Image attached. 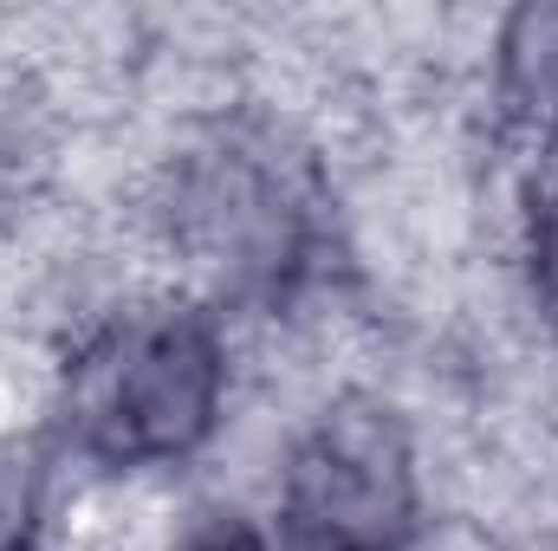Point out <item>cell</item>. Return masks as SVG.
Here are the masks:
<instances>
[{"instance_id":"6da1fadb","label":"cell","mask_w":558,"mask_h":551,"mask_svg":"<svg viewBox=\"0 0 558 551\" xmlns=\"http://www.w3.org/2000/svg\"><path fill=\"white\" fill-rule=\"evenodd\" d=\"M221 409V338L202 311H149L111 325L65 390L72 441L105 467L189 454Z\"/></svg>"},{"instance_id":"7a4b0ae2","label":"cell","mask_w":558,"mask_h":551,"mask_svg":"<svg viewBox=\"0 0 558 551\" xmlns=\"http://www.w3.org/2000/svg\"><path fill=\"white\" fill-rule=\"evenodd\" d=\"M416 467L384 403H338L299 441L279 493V551H410Z\"/></svg>"},{"instance_id":"3957f363","label":"cell","mask_w":558,"mask_h":551,"mask_svg":"<svg viewBox=\"0 0 558 551\" xmlns=\"http://www.w3.org/2000/svg\"><path fill=\"white\" fill-rule=\"evenodd\" d=\"M208 247L221 267L234 273H267L279 279L292 260H299V228H305V208L292 201L286 175L267 169L260 149H228L202 169L195 195H189Z\"/></svg>"},{"instance_id":"277c9868","label":"cell","mask_w":558,"mask_h":551,"mask_svg":"<svg viewBox=\"0 0 558 551\" xmlns=\"http://www.w3.org/2000/svg\"><path fill=\"white\" fill-rule=\"evenodd\" d=\"M507 98L558 131V7H526L507 26Z\"/></svg>"},{"instance_id":"5b68a950","label":"cell","mask_w":558,"mask_h":551,"mask_svg":"<svg viewBox=\"0 0 558 551\" xmlns=\"http://www.w3.org/2000/svg\"><path fill=\"white\" fill-rule=\"evenodd\" d=\"M33 506H39V480H33V467H26V454L0 448V551L26 546Z\"/></svg>"},{"instance_id":"8992f818","label":"cell","mask_w":558,"mask_h":551,"mask_svg":"<svg viewBox=\"0 0 558 551\" xmlns=\"http://www.w3.org/2000/svg\"><path fill=\"white\" fill-rule=\"evenodd\" d=\"M533 267H539V298H546V311L558 325V182L546 188L539 221H533Z\"/></svg>"},{"instance_id":"52a82bcc","label":"cell","mask_w":558,"mask_h":551,"mask_svg":"<svg viewBox=\"0 0 558 551\" xmlns=\"http://www.w3.org/2000/svg\"><path fill=\"white\" fill-rule=\"evenodd\" d=\"M182 551H267V546H260L254 526H241L234 513H221V519H208L202 532H189V546Z\"/></svg>"}]
</instances>
